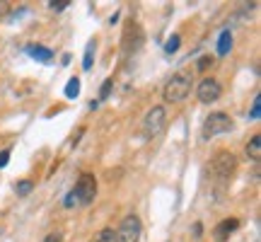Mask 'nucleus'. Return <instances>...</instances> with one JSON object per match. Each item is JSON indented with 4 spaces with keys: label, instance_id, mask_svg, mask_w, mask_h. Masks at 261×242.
<instances>
[{
    "label": "nucleus",
    "instance_id": "9d476101",
    "mask_svg": "<svg viewBox=\"0 0 261 242\" xmlns=\"http://www.w3.org/2000/svg\"><path fill=\"white\" fill-rule=\"evenodd\" d=\"M247 155H249V160H254V162L261 160V136L259 133L252 136V140L247 143Z\"/></svg>",
    "mask_w": 261,
    "mask_h": 242
},
{
    "label": "nucleus",
    "instance_id": "f8f14e48",
    "mask_svg": "<svg viewBox=\"0 0 261 242\" xmlns=\"http://www.w3.org/2000/svg\"><path fill=\"white\" fill-rule=\"evenodd\" d=\"M77 94H80V80H77V78H70L68 85H65V97H68V100H75Z\"/></svg>",
    "mask_w": 261,
    "mask_h": 242
},
{
    "label": "nucleus",
    "instance_id": "0eeeda50",
    "mask_svg": "<svg viewBox=\"0 0 261 242\" xmlns=\"http://www.w3.org/2000/svg\"><path fill=\"white\" fill-rule=\"evenodd\" d=\"M196 94H198V100H201L203 104H211V102H218V100H220L223 87H220V83H218L215 78H203V80L198 83Z\"/></svg>",
    "mask_w": 261,
    "mask_h": 242
},
{
    "label": "nucleus",
    "instance_id": "a211bd4d",
    "mask_svg": "<svg viewBox=\"0 0 261 242\" xmlns=\"http://www.w3.org/2000/svg\"><path fill=\"white\" fill-rule=\"evenodd\" d=\"M259 114H261V97L256 94L252 104V112H249V119H259Z\"/></svg>",
    "mask_w": 261,
    "mask_h": 242
},
{
    "label": "nucleus",
    "instance_id": "dca6fc26",
    "mask_svg": "<svg viewBox=\"0 0 261 242\" xmlns=\"http://www.w3.org/2000/svg\"><path fill=\"white\" fill-rule=\"evenodd\" d=\"M32 182L29 179H24V182H17V186H15V191H17V196H27L29 191H32Z\"/></svg>",
    "mask_w": 261,
    "mask_h": 242
},
{
    "label": "nucleus",
    "instance_id": "7ed1b4c3",
    "mask_svg": "<svg viewBox=\"0 0 261 242\" xmlns=\"http://www.w3.org/2000/svg\"><path fill=\"white\" fill-rule=\"evenodd\" d=\"M73 196L77 206H90L94 201V196H97V177L90 175V172L80 175V179H77V184L73 189Z\"/></svg>",
    "mask_w": 261,
    "mask_h": 242
},
{
    "label": "nucleus",
    "instance_id": "412c9836",
    "mask_svg": "<svg viewBox=\"0 0 261 242\" xmlns=\"http://www.w3.org/2000/svg\"><path fill=\"white\" fill-rule=\"evenodd\" d=\"M41 242H63V237H61V233H48Z\"/></svg>",
    "mask_w": 261,
    "mask_h": 242
},
{
    "label": "nucleus",
    "instance_id": "39448f33",
    "mask_svg": "<svg viewBox=\"0 0 261 242\" xmlns=\"http://www.w3.org/2000/svg\"><path fill=\"white\" fill-rule=\"evenodd\" d=\"M140 233H143V225H140L138 215H126L116 230V242H138Z\"/></svg>",
    "mask_w": 261,
    "mask_h": 242
},
{
    "label": "nucleus",
    "instance_id": "2eb2a0df",
    "mask_svg": "<svg viewBox=\"0 0 261 242\" xmlns=\"http://www.w3.org/2000/svg\"><path fill=\"white\" fill-rule=\"evenodd\" d=\"M179 44H181V37H179V34H172V37L167 39V44H165V51H167V54H174L179 49Z\"/></svg>",
    "mask_w": 261,
    "mask_h": 242
},
{
    "label": "nucleus",
    "instance_id": "20e7f679",
    "mask_svg": "<svg viewBox=\"0 0 261 242\" xmlns=\"http://www.w3.org/2000/svg\"><path fill=\"white\" fill-rule=\"evenodd\" d=\"M165 124H167L165 107H152V109L145 114V119H143V133H145V138L160 136V133L165 131Z\"/></svg>",
    "mask_w": 261,
    "mask_h": 242
},
{
    "label": "nucleus",
    "instance_id": "1a4fd4ad",
    "mask_svg": "<svg viewBox=\"0 0 261 242\" xmlns=\"http://www.w3.org/2000/svg\"><path fill=\"white\" fill-rule=\"evenodd\" d=\"M24 51H27L32 58H37L39 63H48V61L54 58V51H51V49L39 46V44H27V49H24Z\"/></svg>",
    "mask_w": 261,
    "mask_h": 242
},
{
    "label": "nucleus",
    "instance_id": "b1692460",
    "mask_svg": "<svg viewBox=\"0 0 261 242\" xmlns=\"http://www.w3.org/2000/svg\"><path fill=\"white\" fill-rule=\"evenodd\" d=\"M194 237H196V240L201 237V223H196V225H194Z\"/></svg>",
    "mask_w": 261,
    "mask_h": 242
},
{
    "label": "nucleus",
    "instance_id": "f257e3e1",
    "mask_svg": "<svg viewBox=\"0 0 261 242\" xmlns=\"http://www.w3.org/2000/svg\"><path fill=\"white\" fill-rule=\"evenodd\" d=\"M191 80H194L191 70H179V73L172 75L167 80V85H165V90H162L165 102L177 104V102H181V100H187V94L191 92Z\"/></svg>",
    "mask_w": 261,
    "mask_h": 242
},
{
    "label": "nucleus",
    "instance_id": "6e6552de",
    "mask_svg": "<svg viewBox=\"0 0 261 242\" xmlns=\"http://www.w3.org/2000/svg\"><path fill=\"white\" fill-rule=\"evenodd\" d=\"M237 228H240V221H237V218H225V221H220V223L215 225L213 237L218 242H225L230 235L234 233V230H237Z\"/></svg>",
    "mask_w": 261,
    "mask_h": 242
},
{
    "label": "nucleus",
    "instance_id": "4468645a",
    "mask_svg": "<svg viewBox=\"0 0 261 242\" xmlns=\"http://www.w3.org/2000/svg\"><path fill=\"white\" fill-rule=\"evenodd\" d=\"M92 56H94V41H90V44H87V49H85V58H83V68H85V70H90V68H92Z\"/></svg>",
    "mask_w": 261,
    "mask_h": 242
},
{
    "label": "nucleus",
    "instance_id": "5701e85b",
    "mask_svg": "<svg viewBox=\"0 0 261 242\" xmlns=\"http://www.w3.org/2000/svg\"><path fill=\"white\" fill-rule=\"evenodd\" d=\"M8 10H10V3L8 0H0V17H5V15H8Z\"/></svg>",
    "mask_w": 261,
    "mask_h": 242
},
{
    "label": "nucleus",
    "instance_id": "aec40b11",
    "mask_svg": "<svg viewBox=\"0 0 261 242\" xmlns=\"http://www.w3.org/2000/svg\"><path fill=\"white\" fill-rule=\"evenodd\" d=\"M68 5H70V0H51V3H48V8L58 10V12H61V10H65Z\"/></svg>",
    "mask_w": 261,
    "mask_h": 242
},
{
    "label": "nucleus",
    "instance_id": "9b49d317",
    "mask_svg": "<svg viewBox=\"0 0 261 242\" xmlns=\"http://www.w3.org/2000/svg\"><path fill=\"white\" fill-rule=\"evenodd\" d=\"M230 49H232V32H230V29H223V34L218 39V54L225 56Z\"/></svg>",
    "mask_w": 261,
    "mask_h": 242
},
{
    "label": "nucleus",
    "instance_id": "ddd939ff",
    "mask_svg": "<svg viewBox=\"0 0 261 242\" xmlns=\"http://www.w3.org/2000/svg\"><path fill=\"white\" fill-rule=\"evenodd\" d=\"M94 242H116V230L114 228H102L94 237Z\"/></svg>",
    "mask_w": 261,
    "mask_h": 242
},
{
    "label": "nucleus",
    "instance_id": "423d86ee",
    "mask_svg": "<svg viewBox=\"0 0 261 242\" xmlns=\"http://www.w3.org/2000/svg\"><path fill=\"white\" fill-rule=\"evenodd\" d=\"M234 170H237V158H234L230 150H220V153H215L213 172L218 175V177H220V179H230L234 175Z\"/></svg>",
    "mask_w": 261,
    "mask_h": 242
},
{
    "label": "nucleus",
    "instance_id": "6ab92c4d",
    "mask_svg": "<svg viewBox=\"0 0 261 242\" xmlns=\"http://www.w3.org/2000/svg\"><path fill=\"white\" fill-rule=\"evenodd\" d=\"M112 85H114L112 78H109V80H104L102 90H99V100H107V97H109V92H112Z\"/></svg>",
    "mask_w": 261,
    "mask_h": 242
},
{
    "label": "nucleus",
    "instance_id": "f3484780",
    "mask_svg": "<svg viewBox=\"0 0 261 242\" xmlns=\"http://www.w3.org/2000/svg\"><path fill=\"white\" fill-rule=\"evenodd\" d=\"M213 63H215L213 56H201V58H198V65H196V68H198V70H208V68H211Z\"/></svg>",
    "mask_w": 261,
    "mask_h": 242
},
{
    "label": "nucleus",
    "instance_id": "f03ea898",
    "mask_svg": "<svg viewBox=\"0 0 261 242\" xmlns=\"http://www.w3.org/2000/svg\"><path fill=\"white\" fill-rule=\"evenodd\" d=\"M232 116L225 112H213L211 116H205L203 126H201V140H208L213 136H220V133H227L232 131Z\"/></svg>",
    "mask_w": 261,
    "mask_h": 242
},
{
    "label": "nucleus",
    "instance_id": "4be33fe9",
    "mask_svg": "<svg viewBox=\"0 0 261 242\" xmlns=\"http://www.w3.org/2000/svg\"><path fill=\"white\" fill-rule=\"evenodd\" d=\"M10 153H12V150H10V148H5V150H3V153H0V167H5V165H8Z\"/></svg>",
    "mask_w": 261,
    "mask_h": 242
}]
</instances>
